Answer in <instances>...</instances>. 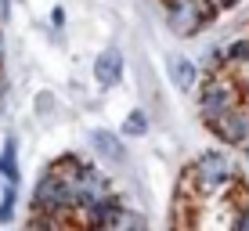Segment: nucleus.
<instances>
[{
  "instance_id": "1",
  "label": "nucleus",
  "mask_w": 249,
  "mask_h": 231,
  "mask_svg": "<svg viewBox=\"0 0 249 231\" xmlns=\"http://www.w3.org/2000/svg\"><path fill=\"white\" fill-rule=\"evenodd\" d=\"M76 166H80V159H72V156L54 162V166L36 181V188H33V210L62 220V213H69L76 206V188H72Z\"/></svg>"
},
{
  "instance_id": "2",
  "label": "nucleus",
  "mask_w": 249,
  "mask_h": 231,
  "mask_svg": "<svg viewBox=\"0 0 249 231\" xmlns=\"http://www.w3.org/2000/svg\"><path fill=\"white\" fill-rule=\"evenodd\" d=\"M188 177H192L202 192H217V188H228L231 181H238V166H235V159H231L228 152H202V156L192 162Z\"/></svg>"
},
{
  "instance_id": "3",
  "label": "nucleus",
  "mask_w": 249,
  "mask_h": 231,
  "mask_svg": "<svg viewBox=\"0 0 249 231\" xmlns=\"http://www.w3.org/2000/svg\"><path fill=\"white\" fill-rule=\"evenodd\" d=\"M202 123L224 144H242L249 138V108H242V101L224 108V112H217V116H210V119H202Z\"/></svg>"
},
{
  "instance_id": "4",
  "label": "nucleus",
  "mask_w": 249,
  "mask_h": 231,
  "mask_svg": "<svg viewBox=\"0 0 249 231\" xmlns=\"http://www.w3.org/2000/svg\"><path fill=\"white\" fill-rule=\"evenodd\" d=\"M238 101H242L238 83L224 80V76H210L202 94H199V112H202V119H210V116L224 112V108H231V105H238Z\"/></svg>"
},
{
  "instance_id": "5",
  "label": "nucleus",
  "mask_w": 249,
  "mask_h": 231,
  "mask_svg": "<svg viewBox=\"0 0 249 231\" xmlns=\"http://www.w3.org/2000/svg\"><path fill=\"white\" fill-rule=\"evenodd\" d=\"M166 18L174 25V33L181 36H195L202 29V22L210 18L202 0H166Z\"/></svg>"
},
{
  "instance_id": "6",
  "label": "nucleus",
  "mask_w": 249,
  "mask_h": 231,
  "mask_svg": "<svg viewBox=\"0 0 249 231\" xmlns=\"http://www.w3.org/2000/svg\"><path fill=\"white\" fill-rule=\"evenodd\" d=\"M80 210V217H83V224H94V228H108L116 220V213L123 210V202H119V195H98V199H90V202H83V206H76Z\"/></svg>"
},
{
  "instance_id": "7",
  "label": "nucleus",
  "mask_w": 249,
  "mask_h": 231,
  "mask_svg": "<svg viewBox=\"0 0 249 231\" xmlns=\"http://www.w3.org/2000/svg\"><path fill=\"white\" fill-rule=\"evenodd\" d=\"M123 72H126V62H123V51L119 47H105L94 58V80H98L101 87H119Z\"/></svg>"
},
{
  "instance_id": "8",
  "label": "nucleus",
  "mask_w": 249,
  "mask_h": 231,
  "mask_svg": "<svg viewBox=\"0 0 249 231\" xmlns=\"http://www.w3.org/2000/svg\"><path fill=\"white\" fill-rule=\"evenodd\" d=\"M90 148L98 152L101 159H108V162H123L126 159L123 144H119V134H112V130H90Z\"/></svg>"
},
{
  "instance_id": "9",
  "label": "nucleus",
  "mask_w": 249,
  "mask_h": 231,
  "mask_svg": "<svg viewBox=\"0 0 249 231\" xmlns=\"http://www.w3.org/2000/svg\"><path fill=\"white\" fill-rule=\"evenodd\" d=\"M170 76H174V83L181 90H195V80H199V72H195V65L188 62V58H177V62L170 65Z\"/></svg>"
},
{
  "instance_id": "10",
  "label": "nucleus",
  "mask_w": 249,
  "mask_h": 231,
  "mask_svg": "<svg viewBox=\"0 0 249 231\" xmlns=\"http://www.w3.org/2000/svg\"><path fill=\"white\" fill-rule=\"evenodd\" d=\"M144 134H148V112L134 108V112L123 119V138H144Z\"/></svg>"
},
{
  "instance_id": "11",
  "label": "nucleus",
  "mask_w": 249,
  "mask_h": 231,
  "mask_svg": "<svg viewBox=\"0 0 249 231\" xmlns=\"http://www.w3.org/2000/svg\"><path fill=\"white\" fill-rule=\"evenodd\" d=\"M224 62H228V65L249 62V36H246V40H231V44L224 47Z\"/></svg>"
},
{
  "instance_id": "12",
  "label": "nucleus",
  "mask_w": 249,
  "mask_h": 231,
  "mask_svg": "<svg viewBox=\"0 0 249 231\" xmlns=\"http://www.w3.org/2000/svg\"><path fill=\"white\" fill-rule=\"evenodd\" d=\"M15 199H18V184H7L0 195V224H7L15 217Z\"/></svg>"
},
{
  "instance_id": "13",
  "label": "nucleus",
  "mask_w": 249,
  "mask_h": 231,
  "mask_svg": "<svg viewBox=\"0 0 249 231\" xmlns=\"http://www.w3.org/2000/svg\"><path fill=\"white\" fill-rule=\"evenodd\" d=\"M51 22H54L58 29H62V25H65V11H62V7H54V11H51Z\"/></svg>"
},
{
  "instance_id": "14",
  "label": "nucleus",
  "mask_w": 249,
  "mask_h": 231,
  "mask_svg": "<svg viewBox=\"0 0 249 231\" xmlns=\"http://www.w3.org/2000/svg\"><path fill=\"white\" fill-rule=\"evenodd\" d=\"M235 228H249V210H246V213H238V217H235Z\"/></svg>"
},
{
  "instance_id": "15",
  "label": "nucleus",
  "mask_w": 249,
  "mask_h": 231,
  "mask_svg": "<svg viewBox=\"0 0 249 231\" xmlns=\"http://www.w3.org/2000/svg\"><path fill=\"white\" fill-rule=\"evenodd\" d=\"M238 4H242V0H217V7H224V11L228 7H238Z\"/></svg>"
},
{
  "instance_id": "16",
  "label": "nucleus",
  "mask_w": 249,
  "mask_h": 231,
  "mask_svg": "<svg viewBox=\"0 0 249 231\" xmlns=\"http://www.w3.org/2000/svg\"><path fill=\"white\" fill-rule=\"evenodd\" d=\"M4 51L7 47H4V33H0V65H4Z\"/></svg>"
},
{
  "instance_id": "17",
  "label": "nucleus",
  "mask_w": 249,
  "mask_h": 231,
  "mask_svg": "<svg viewBox=\"0 0 249 231\" xmlns=\"http://www.w3.org/2000/svg\"><path fill=\"white\" fill-rule=\"evenodd\" d=\"M242 148H246V162H249V138H246V141H242Z\"/></svg>"
},
{
  "instance_id": "18",
  "label": "nucleus",
  "mask_w": 249,
  "mask_h": 231,
  "mask_svg": "<svg viewBox=\"0 0 249 231\" xmlns=\"http://www.w3.org/2000/svg\"><path fill=\"white\" fill-rule=\"evenodd\" d=\"M0 11H4V18H7V0H0Z\"/></svg>"
}]
</instances>
